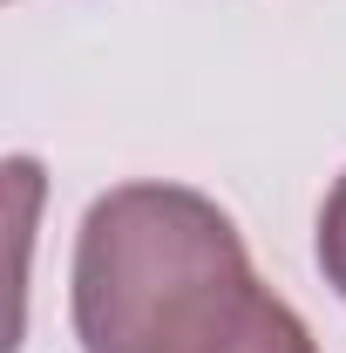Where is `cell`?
Wrapping results in <instances>:
<instances>
[{
  "label": "cell",
  "mask_w": 346,
  "mask_h": 353,
  "mask_svg": "<svg viewBox=\"0 0 346 353\" xmlns=\"http://www.w3.org/2000/svg\"><path fill=\"white\" fill-rule=\"evenodd\" d=\"M265 285L238 224L183 183H116L75 238L82 353H217Z\"/></svg>",
  "instance_id": "obj_1"
},
{
  "label": "cell",
  "mask_w": 346,
  "mask_h": 353,
  "mask_svg": "<svg viewBox=\"0 0 346 353\" xmlns=\"http://www.w3.org/2000/svg\"><path fill=\"white\" fill-rule=\"evenodd\" d=\"M217 353H319V347H312L305 319L285 306L278 292H258V299H252V312L238 319V333H231Z\"/></svg>",
  "instance_id": "obj_2"
},
{
  "label": "cell",
  "mask_w": 346,
  "mask_h": 353,
  "mask_svg": "<svg viewBox=\"0 0 346 353\" xmlns=\"http://www.w3.org/2000/svg\"><path fill=\"white\" fill-rule=\"evenodd\" d=\"M319 272H326V285L346 299V176L326 190V204H319Z\"/></svg>",
  "instance_id": "obj_3"
}]
</instances>
